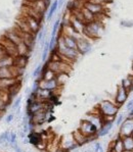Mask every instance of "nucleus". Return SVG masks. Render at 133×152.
Masks as SVG:
<instances>
[{"label":"nucleus","mask_w":133,"mask_h":152,"mask_svg":"<svg viewBox=\"0 0 133 152\" xmlns=\"http://www.w3.org/2000/svg\"><path fill=\"white\" fill-rule=\"evenodd\" d=\"M104 32V25L99 20H93L85 25L83 30V34L88 39H97L101 36Z\"/></svg>","instance_id":"f257e3e1"},{"label":"nucleus","mask_w":133,"mask_h":152,"mask_svg":"<svg viewBox=\"0 0 133 152\" xmlns=\"http://www.w3.org/2000/svg\"><path fill=\"white\" fill-rule=\"evenodd\" d=\"M47 69H49L50 71H52L55 74H60V72H67L70 74L72 71V64H68L66 61H62V60H49V61L45 65Z\"/></svg>","instance_id":"f03ea898"},{"label":"nucleus","mask_w":133,"mask_h":152,"mask_svg":"<svg viewBox=\"0 0 133 152\" xmlns=\"http://www.w3.org/2000/svg\"><path fill=\"white\" fill-rule=\"evenodd\" d=\"M119 106L115 102L104 100L98 104V112L101 115H115L118 112Z\"/></svg>","instance_id":"7ed1b4c3"},{"label":"nucleus","mask_w":133,"mask_h":152,"mask_svg":"<svg viewBox=\"0 0 133 152\" xmlns=\"http://www.w3.org/2000/svg\"><path fill=\"white\" fill-rule=\"evenodd\" d=\"M79 130H80L86 137L89 138L90 140L97 137V131H98V129L95 127L92 123H90L88 120H83L81 121Z\"/></svg>","instance_id":"20e7f679"},{"label":"nucleus","mask_w":133,"mask_h":152,"mask_svg":"<svg viewBox=\"0 0 133 152\" xmlns=\"http://www.w3.org/2000/svg\"><path fill=\"white\" fill-rule=\"evenodd\" d=\"M0 44H1V45L4 47V49L6 50L7 55L11 56V57H13V58L17 57V56L18 55L17 46H15L11 41H9L8 39L4 36V35L0 38Z\"/></svg>","instance_id":"39448f33"},{"label":"nucleus","mask_w":133,"mask_h":152,"mask_svg":"<svg viewBox=\"0 0 133 152\" xmlns=\"http://www.w3.org/2000/svg\"><path fill=\"white\" fill-rule=\"evenodd\" d=\"M121 129H120V136L122 137H127L131 136L133 132V118H127L123 121V123L121 124Z\"/></svg>","instance_id":"423d86ee"},{"label":"nucleus","mask_w":133,"mask_h":152,"mask_svg":"<svg viewBox=\"0 0 133 152\" xmlns=\"http://www.w3.org/2000/svg\"><path fill=\"white\" fill-rule=\"evenodd\" d=\"M83 7L86 8L87 10H89L92 15H94L95 16L100 15H104V7L102 4L99 3H94V2H90L86 0L83 4Z\"/></svg>","instance_id":"0eeeda50"},{"label":"nucleus","mask_w":133,"mask_h":152,"mask_svg":"<svg viewBox=\"0 0 133 152\" xmlns=\"http://www.w3.org/2000/svg\"><path fill=\"white\" fill-rule=\"evenodd\" d=\"M90 49H91L90 39L86 38V37H79L77 39V50L80 54H85V53L89 52Z\"/></svg>","instance_id":"6e6552de"},{"label":"nucleus","mask_w":133,"mask_h":152,"mask_svg":"<svg viewBox=\"0 0 133 152\" xmlns=\"http://www.w3.org/2000/svg\"><path fill=\"white\" fill-rule=\"evenodd\" d=\"M128 95H129V91H127L125 88H123L121 85H119L118 89H117L115 101L114 102L120 107L121 105H123L126 102V100H127V98H128Z\"/></svg>","instance_id":"1a4fd4ad"},{"label":"nucleus","mask_w":133,"mask_h":152,"mask_svg":"<svg viewBox=\"0 0 133 152\" xmlns=\"http://www.w3.org/2000/svg\"><path fill=\"white\" fill-rule=\"evenodd\" d=\"M60 149L62 150H72V149L76 148L78 146V144L75 142L73 138V135H68V136L64 137V139L60 142Z\"/></svg>","instance_id":"9d476101"},{"label":"nucleus","mask_w":133,"mask_h":152,"mask_svg":"<svg viewBox=\"0 0 133 152\" xmlns=\"http://www.w3.org/2000/svg\"><path fill=\"white\" fill-rule=\"evenodd\" d=\"M23 18H24V20H26V23H27L28 27H29L30 31L32 32V34L35 35L37 32L40 31V22H39L38 20H36V18H32V16H29L27 15H24Z\"/></svg>","instance_id":"9b49d317"},{"label":"nucleus","mask_w":133,"mask_h":152,"mask_svg":"<svg viewBox=\"0 0 133 152\" xmlns=\"http://www.w3.org/2000/svg\"><path fill=\"white\" fill-rule=\"evenodd\" d=\"M39 87L42 89H45V90H49L54 92L57 89L60 87L57 84V82L55 79L53 80H49V81H45V80H40L39 81Z\"/></svg>","instance_id":"f8f14e48"},{"label":"nucleus","mask_w":133,"mask_h":152,"mask_svg":"<svg viewBox=\"0 0 133 152\" xmlns=\"http://www.w3.org/2000/svg\"><path fill=\"white\" fill-rule=\"evenodd\" d=\"M53 94L52 91H49V90H45V89H42V88H39L38 91L36 92L35 94V98L37 100H40V101H48V99L51 97V95Z\"/></svg>","instance_id":"ddd939ff"},{"label":"nucleus","mask_w":133,"mask_h":152,"mask_svg":"<svg viewBox=\"0 0 133 152\" xmlns=\"http://www.w3.org/2000/svg\"><path fill=\"white\" fill-rule=\"evenodd\" d=\"M60 39H62V43L69 48L72 49H77V39L71 36H66V35L60 34Z\"/></svg>","instance_id":"4468645a"},{"label":"nucleus","mask_w":133,"mask_h":152,"mask_svg":"<svg viewBox=\"0 0 133 152\" xmlns=\"http://www.w3.org/2000/svg\"><path fill=\"white\" fill-rule=\"evenodd\" d=\"M73 138H74V140H75V142L77 144H78V146L79 145H82V144H84V143H86V142H88L89 141V138L88 137H86L85 135L83 134L82 132H81L80 130H77V131H75V132L73 133Z\"/></svg>","instance_id":"2eb2a0df"},{"label":"nucleus","mask_w":133,"mask_h":152,"mask_svg":"<svg viewBox=\"0 0 133 152\" xmlns=\"http://www.w3.org/2000/svg\"><path fill=\"white\" fill-rule=\"evenodd\" d=\"M43 141V136H42L41 133H37V132H32L29 135V142L32 145H34L35 147L38 144H40Z\"/></svg>","instance_id":"dca6fc26"},{"label":"nucleus","mask_w":133,"mask_h":152,"mask_svg":"<svg viewBox=\"0 0 133 152\" xmlns=\"http://www.w3.org/2000/svg\"><path fill=\"white\" fill-rule=\"evenodd\" d=\"M27 64H28V56L18 55L17 57L13 58V65L18 66V69H24Z\"/></svg>","instance_id":"f3484780"},{"label":"nucleus","mask_w":133,"mask_h":152,"mask_svg":"<svg viewBox=\"0 0 133 152\" xmlns=\"http://www.w3.org/2000/svg\"><path fill=\"white\" fill-rule=\"evenodd\" d=\"M109 149L114 150L115 152H124V145L122 142V138L119 136L115 141H113V143L109 146Z\"/></svg>","instance_id":"a211bd4d"},{"label":"nucleus","mask_w":133,"mask_h":152,"mask_svg":"<svg viewBox=\"0 0 133 152\" xmlns=\"http://www.w3.org/2000/svg\"><path fill=\"white\" fill-rule=\"evenodd\" d=\"M21 88H22V83H21L20 81H18L17 83H15L12 86H10V87L8 88V90H7L9 98L11 99V98L17 96V94H18V92H20Z\"/></svg>","instance_id":"6ab92c4d"},{"label":"nucleus","mask_w":133,"mask_h":152,"mask_svg":"<svg viewBox=\"0 0 133 152\" xmlns=\"http://www.w3.org/2000/svg\"><path fill=\"white\" fill-rule=\"evenodd\" d=\"M40 77H41V80L49 81V80H53V79H55L57 74L53 72L52 71H50L49 69H47V67L45 66V67H43V69H42Z\"/></svg>","instance_id":"aec40b11"},{"label":"nucleus","mask_w":133,"mask_h":152,"mask_svg":"<svg viewBox=\"0 0 133 152\" xmlns=\"http://www.w3.org/2000/svg\"><path fill=\"white\" fill-rule=\"evenodd\" d=\"M113 128V123H104L102 127L97 131V137H104L107 134H109V132Z\"/></svg>","instance_id":"412c9836"},{"label":"nucleus","mask_w":133,"mask_h":152,"mask_svg":"<svg viewBox=\"0 0 133 152\" xmlns=\"http://www.w3.org/2000/svg\"><path fill=\"white\" fill-rule=\"evenodd\" d=\"M122 142H123V145H124L125 151H133V137L132 136L122 137Z\"/></svg>","instance_id":"4be33fe9"},{"label":"nucleus","mask_w":133,"mask_h":152,"mask_svg":"<svg viewBox=\"0 0 133 152\" xmlns=\"http://www.w3.org/2000/svg\"><path fill=\"white\" fill-rule=\"evenodd\" d=\"M81 11H82L83 18H84V22H85V24H88V23H91V22H93V20H95V15H92V13L90 12L89 10H87L86 8H84L83 6H82Z\"/></svg>","instance_id":"5701e85b"},{"label":"nucleus","mask_w":133,"mask_h":152,"mask_svg":"<svg viewBox=\"0 0 133 152\" xmlns=\"http://www.w3.org/2000/svg\"><path fill=\"white\" fill-rule=\"evenodd\" d=\"M55 80H57L58 86H60V87H62V86L66 84V82L69 80V74H67V72H60V74H57V77H55Z\"/></svg>","instance_id":"b1692460"},{"label":"nucleus","mask_w":133,"mask_h":152,"mask_svg":"<svg viewBox=\"0 0 133 152\" xmlns=\"http://www.w3.org/2000/svg\"><path fill=\"white\" fill-rule=\"evenodd\" d=\"M13 65V57L11 56H5V57L0 59V67H8Z\"/></svg>","instance_id":"393cba45"},{"label":"nucleus","mask_w":133,"mask_h":152,"mask_svg":"<svg viewBox=\"0 0 133 152\" xmlns=\"http://www.w3.org/2000/svg\"><path fill=\"white\" fill-rule=\"evenodd\" d=\"M58 9V1L57 0H54V1L51 3L50 7H49V11H48V15H47V20H50L51 18H52L53 15L55 13V11H57Z\"/></svg>","instance_id":"a878e982"},{"label":"nucleus","mask_w":133,"mask_h":152,"mask_svg":"<svg viewBox=\"0 0 133 152\" xmlns=\"http://www.w3.org/2000/svg\"><path fill=\"white\" fill-rule=\"evenodd\" d=\"M49 41H46L43 46V51H42V61H46L49 57Z\"/></svg>","instance_id":"bb28decb"},{"label":"nucleus","mask_w":133,"mask_h":152,"mask_svg":"<svg viewBox=\"0 0 133 152\" xmlns=\"http://www.w3.org/2000/svg\"><path fill=\"white\" fill-rule=\"evenodd\" d=\"M9 141H10V133L8 131H5V132L0 135V144H3L4 142L9 143Z\"/></svg>","instance_id":"cd10ccee"},{"label":"nucleus","mask_w":133,"mask_h":152,"mask_svg":"<svg viewBox=\"0 0 133 152\" xmlns=\"http://www.w3.org/2000/svg\"><path fill=\"white\" fill-rule=\"evenodd\" d=\"M122 86L123 88H125L127 91H130L131 90V79H130V77H127V78L123 79L122 80Z\"/></svg>","instance_id":"c85d7f7f"},{"label":"nucleus","mask_w":133,"mask_h":152,"mask_svg":"<svg viewBox=\"0 0 133 152\" xmlns=\"http://www.w3.org/2000/svg\"><path fill=\"white\" fill-rule=\"evenodd\" d=\"M60 20H57V22L54 23L52 27V32H51V37H57V33L60 29Z\"/></svg>","instance_id":"c756f323"},{"label":"nucleus","mask_w":133,"mask_h":152,"mask_svg":"<svg viewBox=\"0 0 133 152\" xmlns=\"http://www.w3.org/2000/svg\"><path fill=\"white\" fill-rule=\"evenodd\" d=\"M42 69H43V66H42V64H38L36 69H34L33 74H32V77H33V78H37L38 76H40L41 72H42Z\"/></svg>","instance_id":"7c9ffc66"},{"label":"nucleus","mask_w":133,"mask_h":152,"mask_svg":"<svg viewBox=\"0 0 133 152\" xmlns=\"http://www.w3.org/2000/svg\"><path fill=\"white\" fill-rule=\"evenodd\" d=\"M9 144L11 145L12 147H15L17 145V134L15 132H11L10 133V141H9Z\"/></svg>","instance_id":"2f4dec72"},{"label":"nucleus","mask_w":133,"mask_h":152,"mask_svg":"<svg viewBox=\"0 0 133 152\" xmlns=\"http://www.w3.org/2000/svg\"><path fill=\"white\" fill-rule=\"evenodd\" d=\"M21 101H22V98H21V97H18L17 99H15V101H13V104H12V110H17L18 107H20Z\"/></svg>","instance_id":"473e14b6"},{"label":"nucleus","mask_w":133,"mask_h":152,"mask_svg":"<svg viewBox=\"0 0 133 152\" xmlns=\"http://www.w3.org/2000/svg\"><path fill=\"white\" fill-rule=\"evenodd\" d=\"M7 105H8L7 102H5L1 97H0V113L5 111V108H6V106H7Z\"/></svg>","instance_id":"72a5a7b5"},{"label":"nucleus","mask_w":133,"mask_h":152,"mask_svg":"<svg viewBox=\"0 0 133 152\" xmlns=\"http://www.w3.org/2000/svg\"><path fill=\"white\" fill-rule=\"evenodd\" d=\"M125 120V116L123 113H120L118 116L116 118V125L117 126H121V124L123 123V121Z\"/></svg>","instance_id":"f704fd0d"},{"label":"nucleus","mask_w":133,"mask_h":152,"mask_svg":"<svg viewBox=\"0 0 133 152\" xmlns=\"http://www.w3.org/2000/svg\"><path fill=\"white\" fill-rule=\"evenodd\" d=\"M94 150L95 152H104V148H102L101 144H100L99 142H96V143L94 144Z\"/></svg>","instance_id":"c9c22d12"},{"label":"nucleus","mask_w":133,"mask_h":152,"mask_svg":"<svg viewBox=\"0 0 133 152\" xmlns=\"http://www.w3.org/2000/svg\"><path fill=\"white\" fill-rule=\"evenodd\" d=\"M5 56H7V53H6V50L4 49L3 46L0 44V59L3 57H5Z\"/></svg>","instance_id":"e433bc0d"},{"label":"nucleus","mask_w":133,"mask_h":152,"mask_svg":"<svg viewBox=\"0 0 133 152\" xmlns=\"http://www.w3.org/2000/svg\"><path fill=\"white\" fill-rule=\"evenodd\" d=\"M13 118H15V115H13L12 113H10V114H8V115L6 116L5 121H6V123H7V124H10L11 121H13Z\"/></svg>","instance_id":"4c0bfd02"},{"label":"nucleus","mask_w":133,"mask_h":152,"mask_svg":"<svg viewBox=\"0 0 133 152\" xmlns=\"http://www.w3.org/2000/svg\"><path fill=\"white\" fill-rule=\"evenodd\" d=\"M132 108H133V99H132V100H130V101L127 103V105H126V110L130 111Z\"/></svg>","instance_id":"58836bf2"},{"label":"nucleus","mask_w":133,"mask_h":152,"mask_svg":"<svg viewBox=\"0 0 133 152\" xmlns=\"http://www.w3.org/2000/svg\"><path fill=\"white\" fill-rule=\"evenodd\" d=\"M13 148H15V152H22V149L20 148V147H18V145L17 144L15 145V147H13Z\"/></svg>","instance_id":"ea45409f"},{"label":"nucleus","mask_w":133,"mask_h":152,"mask_svg":"<svg viewBox=\"0 0 133 152\" xmlns=\"http://www.w3.org/2000/svg\"><path fill=\"white\" fill-rule=\"evenodd\" d=\"M58 1V8H60L62 6V3H64V0H57Z\"/></svg>","instance_id":"a19ab883"},{"label":"nucleus","mask_w":133,"mask_h":152,"mask_svg":"<svg viewBox=\"0 0 133 152\" xmlns=\"http://www.w3.org/2000/svg\"><path fill=\"white\" fill-rule=\"evenodd\" d=\"M130 79H131V90H133V76L130 77Z\"/></svg>","instance_id":"79ce46f5"},{"label":"nucleus","mask_w":133,"mask_h":152,"mask_svg":"<svg viewBox=\"0 0 133 152\" xmlns=\"http://www.w3.org/2000/svg\"><path fill=\"white\" fill-rule=\"evenodd\" d=\"M34 1H37V0H26V2H34Z\"/></svg>","instance_id":"37998d69"},{"label":"nucleus","mask_w":133,"mask_h":152,"mask_svg":"<svg viewBox=\"0 0 133 152\" xmlns=\"http://www.w3.org/2000/svg\"><path fill=\"white\" fill-rule=\"evenodd\" d=\"M109 152H115L114 150H112V149H109Z\"/></svg>","instance_id":"c03bdc74"},{"label":"nucleus","mask_w":133,"mask_h":152,"mask_svg":"<svg viewBox=\"0 0 133 152\" xmlns=\"http://www.w3.org/2000/svg\"><path fill=\"white\" fill-rule=\"evenodd\" d=\"M124 152H133V151H124Z\"/></svg>","instance_id":"a18cd8bd"},{"label":"nucleus","mask_w":133,"mask_h":152,"mask_svg":"<svg viewBox=\"0 0 133 152\" xmlns=\"http://www.w3.org/2000/svg\"><path fill=\"white\" fill-rule=\"evenodd\" d=\"M131 136H132V137H133V132H132V134H131Z\"/></svg>","instance_id":"49530a36"},{"label":"nucleus","mask_w":133,"mask_h":152,"mask_svg":"<svg viewBox=\"0 0 133 152\" xmlns=\"http://www.w3.org/2000/svg\"><path fill=\"white\" fill-rule=\"evenodd\" d=\"M132 67H133V62H132Z\"/></svg>","instance_id":"de8ad7c7"}]
</instances>
